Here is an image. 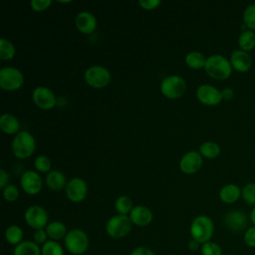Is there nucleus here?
I'll use <instances>...</instances> for the list:
<instances>
[{
  "instance_id": "1",
  "label": "nucleus",
  "mask_w": 255,
  "mask_h": 255,
  "mask_svg": "<svg viewBox=\"0 0 255 255\" xmlns=\"http://www.w3.org/2000/svg\"><path fill=\"white\" fill-rule=\"evenodd\" d=\"M204 70L210 78L218 81H223L231 76L233 68L227 58L222 55L216 54L211 55L206 59Z\"/></svg>"
},
{
  "instance_id": "2",
  "label": "nucleus",
  "mask_w": 255,
  "mask_h": 255,
  "mask_svg": "<svg viewBox=\"0 0 255 255\" xmlns=\"http://www.w3.org/2000/svg\"><path fill=\"white\" fill-rule=\"evenodd\" d=\"M214 234V223L212 219L206 215L196 216L190 224L191 238L200 244L210 241Z\"/></svg>"
},
{
  "instance_id": "3",
  "label": "nucleus",
  "mask_w": 255,
  "mask_h": 255,
  "mask_svg": "<svg viewBox=\"0 0 255 255\" xmlns=\"http://www.w3.org/2000/svg\"><path fill=\"white\" fill-rule=\"evenodd\" d=\"M13 154L21 159L31 156L36 148V141L31 132L27 130L19 131L12 140Z\"/></svg>"
},
{
  "instance_id": "4",
  "label": "nucleus",
  "mask_w": 255,
  "mask_h": 255,
  "mask_svg": "<svg viewBox=\"0 0 255 255\" xmlns=\"http://www.w3.org/2000/svg\"><path fill=\"white\" fill-rule=\"evenodd\" d=\"M65 248L73 255H83L89 248L90 240L88 234L79 228L68 231L64 238Z\"/></svg>"
},
{
  "instance_id": "5",
  "label": "nucleus",
  "mask_w": 255,
  "mask_h": 255,
  "mask_svg": "<svg viewBox=\"0 0 255 255\" xmlns=\"http://www.w3.org/2000/svg\"><path fill=\"white\" fill-rule=\"evenodd\" d=\"M131 221L129 216L118 214L111 217L106 224V231L108 235L115 239L126 237L131 230Z\"/></svg>"
},
{
  "instance_id": "6",
  "label": "nucleus",
  "mask_w": 255,
  "mask_h": 255,
  "mask_svg": "<svg viewBox=\"0 0 255 255\" xmlns=\"http://www.w3.org/2000/svg\"><path fill=\"white\" fill-rule=\"evenodd\" d=\"M24 84L23 74L14 67H4L0 70V88L4 91H16Z\"/></svg>"
},
{
  "instance_id": "7",
  "label": "nucleus",
  "mask_w": 255,
  "mask_h": 255,
  "mask_svg": "<svg viewBox=\"0 0 255 255\" xmlns=\"http://www.w3.org/2000/svg\"><path fill=\"white\" fill-rule=\"evenodd\" d=\"M160 90L164 97L168 99H178L184 94L186 90V83L183 78L171 75L162 80Z\"/></svg>"
},
{
  "instance_id": "8",
  "label": "nucleus",
  "mask_w": 255,
  "mask_h": 255,
  "mask_svg": "<svg viewBox=\"0 0 255 255\" xmlns=\"http://www.w3.org/2000/svg\"><path fill=\"white\" fill-rule=\"evenodd\" d=\"M84 78L89 86L96 89H102L109 85L111 74L109 70L103 66H92L86 70Z\"/></svg>"
},
{
  "instance_id": "9",
  "label": "nucleus",
  "mask_w": 255,
  "mask_h": 255,
  "mask_svg": "<svg viewBox=\"0 0 255 255\" xmlns=\"http://www.w3.org/2000/svg\"><path fill=\"white\" fill-rule=\"evenodd\" d=\"M24 219L26 223L34 228L37 229H44L48 225V212L47 210L40 206V205H32L28 207L24 213Z\"/></svg>"
},
{
  "instance_id": "10",
  "label": "nucleus",
  "mask_w": 255,
  "mask_h": 255,
  "mask_svg": "<svg viewBox=\"0 0 255 255\" xmlns=\"http://www.w3.org/2000/svg\"><path fill=\"white\" fill-rule=\"evenodd\" d=\"M249 217L245 212L239 209H232L223 216L224 226L232 232L245 231L248 228Z\"/></svg>"
},
{
  "instance_id": "11",
  "label": "nucleus",
  "mask_w": 255,
  "mask_h": 255,
  "mask_svg": "<svg viewBox=\"0 0 255 255\" xmlns=\"http://www.w3.org/2000/svg\"><path fill=\"white\" fill-rule=\"evenodd\" d=\"M195 95H196L197 100L201 104H203L205 106H209V107L217 106L222 101L221 92L218 89H216L215 87L208 85V84L199 86L196 89Z\"/></svg>"
},
{
  "instance_id": "12",
  "label": "nucleus",
  "mask_w": 255,
  "mask_h": 255,
  "mask_svg": "<svg viewBox=\"0 0 255 255\" xmlns=\"http://www.w3.org/2000/svg\"><path fill=\"white\" fill-rule=\"evenodd\" d=\"M32 99L37 107L42 110H50L56 105V96L47 87H36L32 94Z\"/></svg>"
},
{
  "instance_id": "13",
  "label": "nucleus",
  "mask_w": 255,
  "mask_h": 255,
  "mask_svg": "<svg viewBox=\"0 0 255 255\" xmlns=\"http://www.w3.org/2000/svg\"><path fill=\"white\" fill-rule=\"evenodd\" d=\"M88 193V186L84 179L80 177L72 178L66 186L67 197L73 202L83 201Z\"/></svg>"
},
{
  "instance_id": "14",
  "label": "nucleus",
  "mask_w": 255,
  "mask_h": 255,
  "mask_svg": "<svg viewBox=\"0 0 255 255\" xmlns=\"http://www.w3.org/2000/svg\"><path fill=\"white\" fill-rule=\"evenodd\" d=\"M20 184L22 189L30 195L38 194L42 189V178L34 170L25 171L20 178Z\"/></svg>"
},
{
  "instance_id": "15",
  "label": "nucleus",
  "mask_w": 255,
  "mask_h": 255,
  "mask_svg": "<svg viewBox=\"0 0 255 255\" xmlns=\"http://www.w3.org/2000/svg\"><path fill=\"white\" fill-rule=\"evenodd\" d=\"M202 155L195 150L186 152L179 161L180 170L186 174H192L198 171L202 165Z\"/></svg>"
},
{
  "instance_id": "16",
  "label": "nucleus",
  "mask_w": 255,
  "mask_h": 255,
  "mask_svg": "<svg viewBox=\"0 0 255 255\" xmlns=\"http://www.w3.org/2000/svg\"><path fill=\"white\" fill-rule=\"evenodd\" d=\"M230 64L232 68L239 73H246L252 67L251 56L240 49L234 50L230 55Z\"/></svg>"
},
{
  "instance_id": "17",
  "label": "nucleus",
  "mask_w": 255,
  "mask_h": 255,
  "mask_svg": "<svg viewBox=\"0 0 255 255\" xmlns=\"http://www.w3.org/2000/svg\"><path fill=\"white\" fill-rule=\"evenodd\" d=\"M153 215L149 208L143 205H135L129 213V219L136 226H146L152 221Z\"/></svg>"
},
{
  "instance_id": "18",
  "label": "nucleus",
  "mask_w": 255,
  "mask_h": 255,
  "mask_svg": "<svg viewBox=\"0 0 255 255\" xmlns=\"http://www.w3.org/2000/svg\"><path fill=\"white\" fill-rule=\"evenodd\" d=\"M77 29L83 34H91L97 28V19L96 17L88 11L80 12L75 20Z\"/></svg>"
},
{
  "instance_id": "19",
  "label": "nucleus",
  "mask_w": 255,
  "mask_h": 255,
  "mask_svg": "<svg viewBox=\"0 0 255 255\" xmlns=\"http://www.w3.org/2000/svg\"><path fill=\"white\" fill-rule=\"evenodd\" d=\"M241 196V189L235 183H229L224 185L219 191V198L226 204H232L236 202Z\"/></svg>"
},
{
  "instance_id": "20",
  "label": "nucleus",
  "mask_w": 255,
  "mask_h": 255,
  "mask_svg": "<svg viewBox=\"0 0 255 255\" xmlns=\"http://www.w3.org/2000/svg\"><path fill=\"white\" fill-rule=\"evenodd\" d=\"M0 128L8 134H17L20 128L18 119L11 114H3L0 118Z\"/></svg>"
},
{
  "instance_id": "21",
  "label": "nucleus",
  "mask_w": 255,
  "mask_h": 255,
  "mask_svg": "<svg viewBox=\"0 0 255 255\" xmlns=\"http://www.w3.org/2000/svg\"><path fill=\"white\" fill-rule=\"evenodd\" d=\"M67 183L65 174L60 170H52L46 176V184L52 190H61Z\"/></svg>"
},
{
  "instance_id": "22",
  "label": "nucleus",
  "mask_w": 255,
  "mask_h": 255,
  "mask_svg": "<svg viewBox=\"0 0 255 255\" xmlns=\"http://www.w3.org/2000/svg\"><path fill=\"white\" fill-rule=\"evenodd\" d=\"M13 255H42L40 246L31 240H24L14 247Z\"/></svg>"
},
{
  "instance_id": "23",
  "label": "nucleus",
  "mask_w": 255,
  "mask_h": 255,
  "mask_svg": "<svg viewBox=\"0 0 255 255\" xmlns=\"http://www.w3.org/2000/svg\"><path fill=\"white\" fill-rule=\"evenodd\" d=\"M45 229L49 238H51V240L54 241H58L65 238V236L68 233L66 225L61 221H52L48 223Z\"/></svg>"
},
{
  "instance_id": "24",
  "label": "nucleus",
  "mask_w": 255,
  "mask_h": 255,
  "mask_svg": "<svg viewBox=\"0 0 255 255\" xmlns=\"http://www.w3.org/2000/svg\"><path fill=\"white\" fill-rule=\"evenodd\" d=\"M238 46L240 50L250 52L255 48V33L249 29L241 31L238 37Z\"/></svg>"
},
{
  "instance_id": "25",
  "label": "nucleus",
  "mask_w": 255,
  "mask_h": 255,
  "mask_svg": "<svg viewBox=\"0 0 255 255\" xmlns=\"http://www.w3.org/2000/svg\"><path fill=\"white\" fill-rule=\"evenodd\" d=\"M23 230L18 225H10L5 230V239L11 245H18L23 241Z\"/></svg>"
},
{
  "instance_id": "26",
  "label": "nucleus",
  "mask_w": 255,
  "mask_h": 255,
  "mask_svg": "<svg viewBox=\"0 0 255 255\" xmlns=\"http://www.w3.org/2000/svg\"><path fill=\"white\" fill-rule=\"evenodd\" d=\"M185 63L190 69L198 70V69L204 68L206 63V58L202 53L197 51H192L186 55Z\"/></svg>"
},
{
  "instance_id": "27",
  "label": "nucleus",
  "mask_w": 255,
  "mask_h": 255,
  "mask_svg": "<svg viewBox=\"0 0 255 255\" xmlns=\"http://www.w3.org/2000/svg\"><path fill=\"white\" fill-rule=\"evenodd\" d=\"M199 153L206 158H215L220 153V146L214 141H205L199 146Z\"/></svg>"
},
{
  "instance_id": "28",
  "label": "nucleus",
  "mask_w": 255,
  "mask_h": 255,
  "mask_svg": "<svg viewBox=\"0 0 255 255\" xmlns=\"http://www.w3.org/2000/svg\"><path fill=\"white\" fill-rule=\"evenodd\" d=\"M16 53L15 46L13 43L5 38L0 39V59L1 60H11Z\"/></svg>"
},
{
  "instance_id": "29",
  "label": "nucleus",
  "mask_w": 255,
  "mask_h": 255,
  "mask_svg": "<svg viewBox=\"0 0 255 255\" xmlns=\"http://www.w3.org/2000/svg\"><path fill=\"white\" fill-rule=\"evenodd\" d=\"M115 207L118 213L122 215H127L128 213H130L131 209L133 208L131 199L127 195H122L118 197L115 202Z\"/></svg>"
},
{
  "instance_id": "30",
  "label": "nucleus",
  "mask_w": 255,
  "mask_h": 255,
  "mask_svg": "<svg viewBox=\"0 0 255 255\" xmlns=\"http://www.w3.org/2000/svg\"><path fill=\"white\" fill-rule=\"evenodd\" d=\"M42 255H65L64 249L60 243L54 240H48L41 247Z\"/></svg>"
},
{
  "instance_id": "31",
  "label": "nucleus",
  "mask_w": 255,
  "mask_h": 255,
  "mask_svg": "<svg viewBox=\"0 0 255 255\" xmlns=\"http://www.w3.org/2000/svg\"><path fill=\"white\" fill-rule=\"evenodd\" d=\"M242 19L247 29L255 31V4H250L244 9Z\"/></svg>"
},
{
  "instance_id": "32",
  "label": "nucleus",
  "mask_w": 255,
  "mask_h": 255,
  "mask_svg": "<svg viewBox=\"0 0 255 255\" xmlns=\"http://www.w3.org/2000/svg\"><path fill=\"white\" fill-rule=\"evenodd\" d=\"M241 196L243 200L253 207L255 206V182L246 183L241 189Z\"/></svg>"
},
{
  "instance_id": "33",
  "label": "nucleus",
  "mask_w": 255,
  "mask_h": 255,
  "mask_svg": "<svg viewBox=\"0 0 255 255\" xmlns=\"http://www.w3.org/2000/svg\"><path fill=\"white\" fill-rule=\"evenodd\" d=\"M200 252L201 255H223L220 245L213 241H208L201 244Z\"/></svg>"
},
{
  "instance_id": "34",
  "label": "nucleus",
  "mask_w": 255,
  "mask_h": 255,
  "mask_svg": "<svg viewBox=\"0 0 255 255\" xmlns=\"http://www.w3.org/2000/svg\"><path fill=\"white\" fill-rule=\"evenodd\" d=\"M36 169L40 172H48L51 168V161L46 155H39L34 161Z\"/></svg>"
},
{
  "instance_id": "35",
  "label": "nucleus",
  "mask_w": 255,
  "mask_h": 255,
  "mask_svg": "<svg viewBox=\"0 0 255 255\" xmlns=\"http://www.w3.org/2000/svg\"><path fill=\"white\" fill-rule=\"evenodd\" d=\"M19 196V191L16 185L14 184H8L4 189H3V197L6 201L13 202L15 201Z\"/></svg>"
},
{
  "instance_id": "36",
  "label": "nucleus",
  "mask_w": 255,
  "mask_h": 255,
  "mask_svg": "<svg viewBox=\"0 0 255 255\" xmlns=\"http://www.w3.org/2000/svg\"><path fill=\"white\" fill-rule=\"evenodd\" d=\"M243 241L247 247L255 248V226L252 225L244 231Z\"/></svg>"
},
{
  "instance_id": "37",
  "label": "nucleus",
  "mask_w": 255,
  "mask_h": 255,
  "mask_svg": "<svg viewBox=\"0 0 255 255\" xmlns=\"http://www.w3.org/2000/svg\"><path fill=\"white\" fill-rule=\"evenodd\" d=\"M52 4L51 0H32L30 2L31 8L36 12H42L50 7Z\"/></svg>"
},
{
  "instance_id": "38",
  "label": "nucleus",
  "mask_w": 255,
  "mask_h": 255,
  "mask_svg": "<svg viewBox=\"0 0 255 255\" xmlns=\"http://www.w3.org/2000/svg\"><path fill=\"white\" fill-rule=\"evenodd\" d=\"M48 234L46 232V229H37L34 232L33 238L34 242H36L38 245H43L48 241Z\"/></svg>"
},
{
  "instance_id": "39",
  "label": "nucleus",
  "mask_w": 255,
  "mask_h": 255,
  "mask_svg": "<svg viewBox=\"0 0 255 255\" xmlns=\"http://www.w3.org/2000/svg\"><path fill=\"white\" fill-rule=\"evenodd\" d=\"M161 1L159 0H139L138 4L141 8L145 10H152L156 8L158 5H160Z\"/></svg>"
},
{
  "instance_id": "40",
  "label": "nucleus",
  "mask_w": 255,
  "mask_h": 255,
  "mask_svg": "<svg viewBox=\"0 0 255 255\" xmlns=\"http://www.w3.org/2000/svg\"><path fill=\"white\" fill-rule=\"evenodd\" d=\"M129 255H155V253L147 248V247H144V246H138L136 248H134L130 253Z\"/></svg>"
},
{
  "instance_id": "41",
  "label": "nucleus",
  "mask_w": 255,
  "mask_h": 255,
  "mask_svg": "<svg viewBox=\"0 0 255 255\" xmlns=\"http://www.w3.org/2000/svg\"><path fill=\"white\" fill-rule=\"evenodd\" d=\"M221 97H222V100L230 101L234 98V91L231 88H225L221 91Z\"/></svg>"
},
{
  "instance_id": "42",
  "label": "nucleus",
  "mask_w": 255,
  "mask_h": 255,
  "mask_svg": "<svg viewBox=\"0 0 255 255\" xmlns=\"http://www.w3.org/2000/svg\"><path fill=\"white\" fill-rule=\"evenodd\" d=\"M0 176H1V179H0V187H1L2 189H4V188L8 185L9 175H8V173H7L3 168H1V169H0Z\"/></svg>"
},
{
  "instance_id": "43",
  "label": "nucleus",
  "mask_w": 255,
  "mask_h": 255,
  "mask_svg": "<svg viewBox=\"0 0 255 255\" xmlns=\"http://www.w3.org/2000/svg\"><path fill=\"white\" fill-rule=\"evenodd\" d=\"M187 247H188V249H189L190 251L195 252V251H197L198 249H200L201 245H200V243H199V242H197L196 240H194V239H192V238H191V239L188 241Z\"/></svg>"
},
{
  "instance_id": "44",
  "label": "nucleus",
  "mask_w": 255,
  "mask_h": 255,
  "mask_svg": "<svg viewBox=\"0 0 255 255\" xmlns=\"http://www.w3.org/2000/svg\"><path fill=\"white\" fill-rule=\"evenodd\" d=\"M249 220L251 221L253 226H255V206L251 209V211L249 213Z\"/></svg>"
},
{
  "instance_id": "45",
  "label": "nucleus",
  "mask_w": 255,
  "mask_h": 255,
  "mask_svg": "<svg viewBox=\"0 0 255 255\" xmlns=\"http://www.w3.org/2000/svg\"><path fill=\"white\" fill-rule=\"evenodd\" d=\"M223 255H235V254H223Z\"/></svg>"
}]
</instances>
